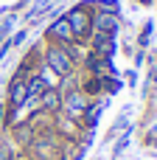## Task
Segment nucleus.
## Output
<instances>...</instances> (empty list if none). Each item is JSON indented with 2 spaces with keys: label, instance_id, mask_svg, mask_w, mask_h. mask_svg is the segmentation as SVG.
Returning <instances> with one entry per match:
<instances>
[{
  "label": "nucleus",
  "instance_id": "obj_1",
  "mask_svg": "<svg viewBox=\"0 0 157 160\" xmlns=\"http://www.w3.org/2000/svg\"><path fill=\"white\" fill-rule=\"evenodd\" d=\"M45 62H48V68H51L53 73H59V76H67V73L73 70V56H70V51H67L65 45H51L48 53H45Z\"/></svg>",
  "mask_w": 157,
  "mask_h": 160
},
{
  "label": "nucleus",
  "instance_id": "obj_2",
  "mask_svg": "<svg viewBox=\"0 0 157 160\" xmlns=\"http://www.w3.org/2000/svg\"><path fill=\"white\" fill-rule=\"evenodd\" d=\"M62 107L73 115V118H81L87 112V96L81 90H70L67 96H62Z\"/></svg>",
  "mask_w": 157,
  "mask_h": 160
},
{
  "label": "nucleus",
  "instance_id": "obj_3",
  "mask_svg": "<svg viewBox=\"0 0 157 160\" xmlns=\"http://www.w3.org/2000/svg\"><path fill=\"white\" fill-rule=\"evenodd\" d=\"M65 20H67V25H70L73 37H87V34H90V14H87L84 8H76V11H70Z\"/></svg>",
  "mask_w": 157,
  "mask_h": 160
},
{
  "label": "nucleus",
  "instance_id": "obj_4",
  "mask_svg": "<svg viewBox=\"0 0 157 160\" xmlns=\"http://www.w3.org/2000/svg\"><path fill=\"white\" fill-rule=\"evenodd\" d=\"M8 98H11V104H14V107H20V104H25V101H28V76H25V73H20V76L14 79Z\"/></svg>",
  "mask_w": 157,
  "mask_h": 160
},
{
  "label": "nucleus",
  "instance_id": "obj_5",
  "mask_svg": "<svg viewBox=\"0 0 157 160\" xmlns=\"http://www.w3.org/2000/svg\"><path fill=\"white\" fill-rule=\"evenodd\" d=\"M112 48H115V39H112V34H101V31H96V37H93V53L107 59V56L112 53Z\"/></svg>",
  "mask_w": 157,
  "mask_h": 160
},
{
  "label": "nucleus",
  "instance_id": "obj_6",
  "mask_svg": "<svg viewBox=\"0 0 157 160\" xmlns=\"http://www.w3.org/2000/svg\"><path fill=\"white\" fill-rule=\"evenodd\" d=\"M48 37H51V39H56L59 45H62V42H70V39H76L65 17H62V20H56V22H53V25L48 28Z\"/></svg>",
  "mask_w": 157,
  "mask_h": 160
},
{
  "label": "nucleus",
  "instance_id": "obj_7",
  "mask_svg": "<svg viewBox=\"0 0 157 160\" xmlns=\"http://www.w3.org/2000/svg\"><path fill=\"white\" fill-rule=\"evenodd\" d=\"M39 101H42L45 110H59V107H62V96H59L56 90H42V93H39Z\"/></svg>",
  "mask_w": 157,
  "mask_h": 160
},
{
  "label": "nucleus",
  "instance_id": "obj_8",
  "mask_svg": "<svg viewBox=\"0 0 157 160\" xmlns=\"http://www.w3.org/2000/svg\"><path fill=\"white\" fill-rule=\"evenodd\" d=\"M96 31H101V34H115V17H112V14H98V17H96Z\"/></svg>",
  "mask_w": 157,
  "mask_h": 160
},
{
  "label": "nucleus",
  "instance_id": "obj_9",
  "mask_svg": "<svg viewBox=\"0 0 157 160\" xmlns=\"http://www.w3.org/2000/svg\"><path fill=\"white\" fill-rule=\"evenodd\" d=\"M0 160H11V158H8V152H6V149H0Z\"/></svg>",
  "mask_w": 157,
  "mask_h": 160
},
{
  "label": "nucleus",
  "instance_id": "obj_10",
  "mask_svg": "<svg viewBox=\"0 0 157 160\" xmlns=\"http://www.w3.org/2000/svg\"><path fill=\"white\" fill-rule=\"evenodd\" d=\"M11 160H22V158H11Z\"/></svg>",
  "mask_w": 157,
  "mask_h": 160
}]
</instances>
